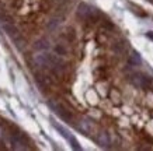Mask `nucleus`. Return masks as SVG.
I'll return each instance as SVG.
<instances>
[{
	"instance_id": "nucleus-4",
	"label": "nucleus",
	"mask_w": 153,
	"mask_h": 151,
	"mask_svg": "<svg viewBox=\"0 0 153 151\" xmlns=\"http://www.w3.org/2000/svg\"><path fill=\"white\" fill-rule=\"evenodd\" d=\"M3 29H4L6 34H7V35H9V37L11 38L14 42L19 41L20 38H21V37H20L19 29L14 27V25H11V24H3Z\"/></svg>"
},
{
	"instance_id": "nucleus-2",
	"label": "nucleus",
	"mask_w": 153,
	"mask_h": 151,
	"mask_svg": "<svg viewBox=\"0 0 153 151\" xmlns=\"http://www.w3.org/2000/svg\"><path fill=\"white\" fill-rule=\"evenodd\" d=\"M131 82L139 88H146L150 84V78L146 77L145 74H132L131 76Z\"/></svg>"
},
{
	"instance_id": "nucleus-8",
	"label": "nucleus",
	"mask_w": 153,
	"mask_h": 151,
	"mask_svg": "<svg viewBox=\"0 0 153 151\" xmlns=\"http://www.w3.org/2000/svg\"><path fill=\"white\" fill-rule=\"evenodd\" d=\"M128 63L131 66H139L142 63V57H140V55L136 50H132V53L129 55V59H128Z\"/></svg>"
},
{
	"instance_id": "nucleus-6",
	"label": "nucleus",
	"mask_w": 153,
	"mask_h": 151,
	"mask_svg": "<svg viewBox=\"0 0 153 151\" xmlns=\"http://www.w3.org/2000/svg\"><path fill=\"white\" fill-rule=\"evenodd\" d=\"M79 129L80 132H83L84 134H91V132L94 130V124L87 119H83L79 122Z\"/></svg>"
},
{
	"instance_id": "nucleus-9",
	"label": "nucleus",
	"mask_w": 153,
	"mask_h": 151,
	"mask_svg": "<svg viewBox=\"0 0 153 151\" xmlns=\"http://www.w3.org/2000/svg\"><path fill=\"white\" fill-rule=\"evenodd\" d=\"M52 124H53V127H55L56 130H58V132H59V134H60V136H63V137H65V138H68V140H69V137H70L69 132H68V130H66V129L63 127V126H62V124L56 123V122H52Z\"/></svg>"
},
{
	"instance_id": "nucleus-7",
	"label": "nucleus",
	"mask_w": 153,
	"mask_h": 151,
	"mask_svg": "<svg viewBox=\"0 0 153 151\" xmlns=\"http://www.w3.org/2000/svg\"><path fill=\"white\" fill-rule=\"evenodd\" d=\"M11 144H13L14 150H27V146H25L24 140L20 136H17V134L11 137Z\"/></svg>"
},
{
	"instance_id": "nucleus-12",
	"label": "nucleus",
	"mask_w": 153,
	"mask_h": 151,
	"mask_svg": "<svg viewBox=\"0 0 153 151\" xmlns=\"http://www.w3.org/2000/svg\"><path fill=\"white\" fill-rule=\"evenodd\" d=\"M146 37H148L150 41H153V31H148V32H146Z\"/></svg>"
},
{
	"instance_id": "nucleus-10",
	"label": "nucleus",
	"mask_w": 153,
	"mask_h": 151,
	"mask_svg": "<svg viewBox=\"0 0 153 151\" xmlns=\"http://www.w3.org/2000/svg\"><path fill=\"white\" fill-rule=\"evenodd\" d=\"M49 48V42L47 39H39V41L35 43V49L37 50H42V49H48Z\"/></svg>"
},
{
	"instance_id": "nucleus-3",
	"label": "nucleus",
	"mask_w": 153,
	"mask_h": 151,
	"mask_svg": "<svg viewBox=\"0 0 153 151\" xmlns=\"http://www.w3.org/2000/svg\"><path fill=\"white\" fill-rule=\"evenodd\" d=\"M94 13H96V9L90 7L86 3H80L79 7H77V14H79V17H82V18H90Z\"/></svg>"
},
{
	"instance_id": "nucleus-11",
	"label": "nucleus",
	"mask_w": 153,
	"mask_h": 151,
	"mask_svg": "<svg viewBox=\"0 0 153 151\" xmlns=\"http://www.w3.org/2000/svg\"><path fill=\"white\" fill-rule=\"evenodd\" d=\"M69 143H70V146H72V148H73V150H82V147L79 146V143H77V140H76V138L73 137V136H70L69 137Z\"/></svg>"
},
{
	"instance_id": "nucleus-14",
	"label": "nucleus",
	"mask_w": 153,
	"mask_h": 151,
	"mask_svg": "<svg viewBox=\"0 0 153 151\" xmlns=\"http://www.w3.org/2000/svg\"><path fill=\"white\" fill-rule=\"evenodd\" d=\"M149 1H152V3H153V0H149Z\"/></svg>"
},
{
	"instance_id": "nucleus-5",
	"label": "nucleus",
	"mask_w": 153,
	"mask_h": 151,
	"mask_svg": "<svg viewBox=\"0 0 153 151\" xmlns=\"http://www.w3.org/2000/svg\"><path fill=\"white\" fill-rule=\"evenodd\" d=\"M110 136L107 132H100L97 134V144L102 148H108L110 147Z\"/></svg>"
},
{
	"instance_id": "nucleus-1",
	"label": "nucleus",
	"mask_w": 153,
	"mask_h": 151,
	"mask_svg": "<svg viewBox=\"0 0 153 151\" xmlns=\"http://www.w3.org/2000/svg\"><path fill=\"white\" fill-rule=\"evenodd\" d=\"M48 106L51 108V110H53V113H56L58 116H59L60 119L66 120V122H70V120H72V115H70V112L66 109L60 102H58V101H55V99H49L48 101Z\"/></svg>"
},
{
	"instance_id": "nucleus-13",
	"label": "nucleus",
	"mask_w": 153,
	"mask_h": 151,
	"mask_svg": "<svg viewBox=\"0 0 153 151\" xmlns=\"http://www.w3.org/2000/svg\"><path fill=\"white\" fill-rule=\"evenodd\" d=\"M0 137H1V130H0Z\"/></svg>"
}]
</instances>
